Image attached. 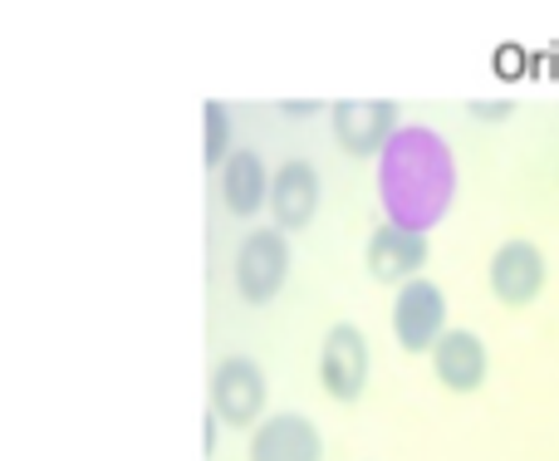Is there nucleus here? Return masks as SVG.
Instances as JSON below:
<instances>
[{"mask_svg": "<svg viewBox=\"0 0 559 461\" xmlns=\"http://www.w3.org/2000/svg\"><path fill=\"white\" fill-rule=\"evenodd\" d=\"M378 202L388 226L427 236L456 202V163L442 133L427 123H397L378 153Z\"/></svg>", "mask_w": 559, "mask_h": 461, "instance_id": "f257e3e1", "label": "nucleus"}, {"mask_svg": "<svg viewBox=\"0 0 559 461\" xmlns=\"http://www.w3.org/2000/svg\"><path fill=\"white\" fill-rule=\"evenodd\" d=\"M368 374H373L368 334L354 319H338L324 334V344H319V388H324V398H334V403H358L368 388Z\"/></svg>", "mask_w": 559, "mask_h": 461, "instance_id": "f03ea898", "label": "nucleus"}, {"mask_svg": "<svg viewBox=\"0 0 559 461\" xmlns=\"http://www.w3.org/2000/svg\"><path fill=\"white\" fill-rule=\"evenodd\" d=\"M271 403V383L265 368L251 354H226L212 368V417H222L226 427H255Z\"/></svg>", "mask_w": 559, "mask_h": 461, "instance_id": "7ed1b4c3", "label": "nucleus"}, {"mask_svg": "<svg viewBox=\"0 0 559 461\" xmlns=\"http://www.w3.org/2000/svg\"><path fill=\"white\" fill-rule=\"evenodd\" d=\"M545 280H550V260L535 246L531 236H511L491 250V265H486V285L501 299L506 309H525L545 295Z\"/></svg>", "mask_w": 559, "mask_h": 461, "instance_id": "20e7f679", "label": "nucleus"}, {"mask_svg": "<svg viewBox=\"0 0 559 461\" xmlns=\"http://www.w3.org/2000/svg\"><path fill=\"white\" fill-rule=\"evenodd\" d=\"M289 236H280L275 226L246 230V240L236 246V289L246 305H271L289 280Z\"/></svg>", "mask_w": 559, "mask_h": 461, "instance_id": "39448f33", "label": "nucleus"}, {"mask_svg": "<svg viewBox=\"0 0 559 461\" xmlns=\"http://www.w3.org/2000/svg\"><path fill=\"white\" fill-rule=\"evenodd\" d=\"M447 329V295L437 280L417 275L407 285H397L393 299V339L407 348V354H427V348L442 339Z\"/></svg>", "mask_w": 559, "mask_h": 461, "instance_id": "423d86ee", "label": "nucleus"}, {"mask_svg": "<svg viewBox=\"0 0 559 461\" xmlns=\"http://www.w3.org/2000/svg\"><path fill=\"white\" fill-rule=\"evenodd\" d=\"M329 128L348 157H378L397 133V104L393 98H338L329 108Z\"/></svg>", "mask_w": 559, "mask_h": 461, "instance_id": "0eeeda50", "label": "nucleus"}, {"mask_svg": "<svg viewBox=\"0 0 559 461\" xmlns=\"http://www.w3.org/2000/svg\"><path fill=\"white\" fill-rule=\"evenodd\" d=\"M265 206H271L280 236L305 230L309 222H314V212H319V167L309 163V157H285V163L271 173Z\"/></svg>", "mask_w": 559, "mask_h": 461, "instance_id": "6e6552de", "label": "nucleus"}, {"mask_svg": "<svg viewBox=\"0 0 559 461\" xmlns=\"http://www.w3.org/2000/svg\"><path fill=\"white\" fill-rule=\"evenodd\" d=\"M432 374L447 393H476L491 374V354H486V339L472 334V329H442L432 348Z\"/></svg>", "mask_w": 559, "mask_h": 461, "instance_id": "1a4fd4ad", "label": "nucleus"}, {"mask_svg": "<svg viewBox=\"0 0 559 461\" xmlns=\"http://www.w3.org/2000/svg\"><path fill=\"white\" fill-rule=\"evenodd\" d=\"M251 461H324V433L305 413H271L251 427Z\"/></svg>", "mask_w": 559, "mask_h": 461, "instance_id": "9d476101", "label": "nucleus"}, {"mask_svg": "<svg viewBox=\"0 0 559 461\" xmlns=\"http://www.w3.org/2000/svg\"><path fill=\"white\" fill-rule=\"evenodd\" d=\"M427 256H432V246H427V236H413V230H397V226H373V236H368L364 246V265L368 275L378 280V285H407V280L423 275Z\"/></svg>", "mask_w": 559, "mask_h": 461, "instance_id": "9b49d317", "label": "nucleus"}, {"mask_svg": "<svg viewBox=\"0 0 559 461\" xmlns=\"http://www.w3.org/2000/svg\"><path fill=\"white\" fill-rule=\"evenodd\" d=\"M265 187H271V173H265L261 153L255 147H231V157L222 163V202L231 216H255L265 206Z\"/></svg>", "mask_w": 559, "mask_h": 461, "instance_id": "f8f14e48", "label": "nucleus"}, {"mask_svg": "<svg viewBox=\"0 0 559 461\" xmlns=\"http://www.w3.org/2000/svg\"><path fill=\"white\" fill-rule=\"evenodd\" d=\"M231 114H226V104H216V98H206L202 104V163L212 167H222L226 157H231Z\"/></svg>", "mask_w": 559, "mask_h": 461, "instance_id": "ddd939ff", "label": "nucleus"}, {"mask_svg": "<svg viewBox=\"0 0 559 461\" xmlns=\"http://www.w3.org/2000/svg\"><path fill=\"white\" fill-rule=\"evenodd\" d=\"M466 114H472L476 123H506V118L515 114V104H511V98H491V104H486V98H472V104H466Z\"/></svg>", "mask_w": 559, "mask_h": 461, "instance_id": "4468645a", "label": "nucleus"}, {"mask_svg": "<svg viewBox=\"0 0 559 461\" xmlns=\"http://www.w3.org/2000/svg\"><path fill=\"white\" fill-rule=\"evenodd\" d=\"M280 108H285L289 118H305V114H314L319 104H314V98H289V104H280Z\"/></svg>", "mask_w": 559, "mask_h": 461, "instance_id": "2eb2a0df", "label": "nucleus"}, {"mask_svg": "<svg viewBox=\"0 0 559 461\" xmlns=\"http://www.w3.org/2000/svg\"><path fill=\"white\" fill-rule=\"evenodd\" d=\"M202 452L216 457V417H212V413H206V442H202Z\"/></svg>", "mask_w": 559, "mask_h": 461, "instance_id": "dca6fc26", "label": "nucleus"}]
</instances>
